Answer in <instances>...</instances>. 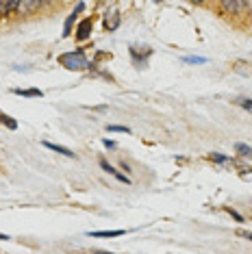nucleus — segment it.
<instances>
[{
  "mask_svg": "<svg viewBox=\"0 0 252 254\" xmlns=\"http://www.w3.org/2000/svg\"><path fill=\"white\" fill-rule=\"evenodd\" d=\"M59 61L67 70H85V67L89 65V61L83 57V53H67V55H63Z\"/></svg>",
  "mask_w": 252,
  "mask_h": 254,
  "instance_id": "obj_1",
  "label": "nucleus"
},
{
  "mask_svg": "<svg viewBox=\"0 0 252 254\" xmlns=\"http://www.w3.org/2000/svg\"><path fill=\"white\" fill-rule=\"evenodd\" d=\"M222 7L231 13H239L246 9V0H222Z\"/></svg>",
  "mask_w": 252,
  "mask_h": 254,
  "instance_id": "obj_2",
  "label": "nucleus"
},
{
  "mask_svg": "<svg viewBox=\"0 0 252 254\" xmlns=\"http://www.w3.org/2000/svg\"><path fill=\"white\" fill-rule=\"evenodd\" d=\"M20 7V0H0V11L2 13H11Z\"/></svg>",
  "mask_w": 252,
  "mask_h": 254,
  "instance_id": "obj_3",
  "label": "nucleus"
},
{
  "mask_svg": "<svg viewBox=\"0 0 252 254\" xmlns=\"http://www.w3.org/2000/svg\"><path fill=\"white\" fill-rule=\"evenodd\" d=\"M89 28H91V20H85L81 26H78V39H87L89 37Z\"/></svg>",
  "mask_w": 252,
  "mask_h": 254,
  "instance_id": "obj_4",
  "label": "nucleus"
},
{
  "mask_svg": "<svg viewBox=\"0 0 252 254\" xmlns=\"http://www.w3.org/2000/svg\"><path fill=\"white\" fill-rule=\"evenodd\" d=\"M46 148L55 150V152H61V154H65V157H74V152H70V150H67V148H63V146H55V143H46Z\"/></svg>",
  "mask_w": 252,
  "mask_h": 254,
  "instance_id": "obj_5",
  "label": "nucleus"
},
{
  "mask_svg": "<svg viewBox=\"0 0 252 254\" xmlns=\"http://www.w3.org/2000/svg\"><path fill=\"white\" fill-rule=\"evenodd\" d=\"M94 237H120L124 235V230H100V233H91Z\"/></svg>",
  "mask_w": 252,
  "mask_h": 254,
  "instance_id": "obj_6",
  "label": "nucleus"
},
{
  "mask_svg": "<svg viewBox=\"0 0 252 254\" xmlns=\"http://www.w3.org/2000/svg\"><path fill=\"white\" fill-rule=\"evenodd\" d=\"M20 2H22V7H24L26 11H35L42 0H20Z\"/></svg>",
  "mask_w": 252,
  "mask_h": 254,
  "instance_id": "obj_7",
  "label": "nucleus"
},
{
  "mask_svg": "<svg viewBox=\"0 0 252 254\" xmlns=\"http://www.w3.org/2000/svg\"><path fill=\"white\" fill-rule=\"evenodd\" d=\"M237 152L242 154V157L252 159V148H250V146H246V143H237Z\"/></svg>",
  "mask_w": 252,
  "mask_h": 254,
  "instance_id": "obj_8",
  "label": "nucleus"
},
{
  "mask_svg": "<svg viewBox=\"0 0 252 254\" xmlns=\"http://www.w3.org/2000/svg\"><path fill=\"white\" fill-rule=\"evenodd\" d=\"M239 105H242L244 109H248V111H252V102L246 100V98H242V100H239Z\"/></svg>",
  "mask_w": 252,
  "mask_h": 254,
  "instance_id": "obj_9",
  "label": "nucleus"
},
{
  "mask_svg": "<svg viewBox=\"0 0 252 254\" xmlns=\"http://www.w3.org/2000/svg\"><path fill=\"white\" fill-rule=\"evenodd\" d=\"M109 130H122V132H128L126 126H109Z\"/></svg>",
  "mask_w": 252,
  "mask_h": 254,
  "instance_id": "obj_10",
  "label": "nucleus"
},
{
  "mask_svg": "<svg viewBox=\"0 0 252 254\" xmlns=\"http://www.w3.org/2000/svg\"><path fill=\"white\" fill-rule=\"evenodd\" d=\"M246 4H248V7H250V11H252V0H246Z\"/></svg>",
  "mask_w": 252,
  "mask_h": 254,
  "instance_id": "obj_11",
  "label": "nucleus"
},
{
  "mask_svg": "<svg viewBox=\"0 0 252 254\" xmlns=\"http://www.w3.org/2000/svg\"><path fill=\"white\" fill-rule=\"evenodd\" d=\"M193 2H202V0H193Z\"/></svg>",
  "mask_w": 252,
  "mask_h": 254,
  "instance_id": "obj_12",
  "label": "nucleus"
}]
</instances>
